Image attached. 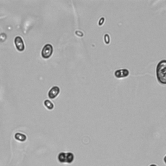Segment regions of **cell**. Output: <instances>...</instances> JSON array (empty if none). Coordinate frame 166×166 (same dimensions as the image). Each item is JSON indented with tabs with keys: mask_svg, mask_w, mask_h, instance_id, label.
I'll list each match as a JSON object with an SVG mask.
<instances>
[{
	"mask_svg": "<svg viewBox=\"0 0 166 166\" xmlns=\"http://www.w3.org/2000/svg\"><path fill=\"white\" fill-rule=\"evenodd\" d=\"M129 75V71L127 69H121L116 71L114 73V75L116 77L118 78L127 77Z\"/></svg>",
	"mask_w": 166,
	"mask_h": 166,
	"instance_id": "5",
	"label": "cell"
},
{
	"mask_svg": "<svg viewBox=\"0 0 166 166\" xmlns=\"http://www.w3.org/2000/svg\"><path fill=\"white\" fill-rule=\"evenodd\" d=\"M149 166H157V165H155V164H151V165H149Z\"/></svg>",
	"mask_w": 166,
	"mask_h": 166,
	"instance_id": "13",
	"label": "cell"
},
{
	"mask_svg": "<svg viewBox=\"0 0 166 166\" xmlns=\"http://www.w3.org/2000/svg\"><path fill=\"white\" fill-rule=\"evenodd\" d=\"M53 46L49 43L48 44H46L44 46V47L43 48L42 51V57L43 59H49V57H51V56L53 54Z\"/></svg>",
	"mask_w": 166,
	"mask_h": 166,
	"instance_id": "3",
	"label": "cell"
},
{
	"mask_svg": "<svg viewBox=\"0 0 166 166\" xmlns=\"http://www.w3.org/2000/svg\"><path fill=\"white\" fill-rule=\"evenodd\" d=\"M58 159H59V162L62 163H71L73 162L74 159V154L71 153H61L59 154V156H58Z\"/></svg>",
	"mask_w": 166,
	"mask_h": 166,
	"instance_id": "2",
	"label": "cell"
},
{
	"mask_svg": "<svg viewBox=\"0 0 166 166\" xmlns=\"http://www.w3.org/2000/svg\"><path fill=\"white\" fill-rule=\"evenodd\" d=\"M76 34L77 36H83V33H82V32H80V31H76Z\"/></svg>",
	"mask_w": 166,
	"mask_h": 166,
	"instance_id": "11",
	"label": "cell"
},
{
	"mask_svg": "<svg viewBox=\"0 0 166 166\" xmlns=\"http://www.w3.org/2000/svg\"><path fill=\"white\" fill-rule=\"evenodd\" d=\"M104 22V18H101L99 20V25H102L103 24V23Z\"/></svg>",
	"mask_w": 166,
	"mask_h": 166,
	"instance_id": "10",
	"label": "cell"
},
{
	"mask_svg": "<svg viewBox=\"0 0 166 166\" xmlns=\"http://www.w3.org/2000/svg\"><path fill=\"white\" fill-rule=\"evenodd\" d=\"M14 138L19 141H25L26 139H27L26 136L21 133H16L15 136H14Z\"/></svg>",
	"mask_w": 166,
	"mask_h": 166,
	"instance_id": "7",
	"label": "cell"
},
{
	"mask_svg": "<svg viewBox=\"0 0 166 166\" xmlns=\"http://www.w3.org/2000/svg\"><path fill=\"white\" fill-rule=\"evenodd\" d=\"M14 44L16 46V49H18V51L22 52L24 51L25 49V45L24 42L23 41V39H22L21 36H16L14 39Z\"/></svg>",
	"mask_w": 166,
	"mask_h": 166,
	"instance_id": "4",
	"label": "cell"
},
{
	"mask_svg": "<svg viewBox=\"0 0 166 166\" xmlns=\"http://www.w3.org/2000/svg\"><path fill=\"white\" fill-rule=\"evenodd\" d=\"M156 76L160 83L166 84V60H162L156 67Z\"/></svg>",
	"mask_w": 166,
	"mask_h": 166,
	"instance_id": "1",
	"label": "cell"
},
{
	"mask_svg": "<svg viewBox=\"0 0 166 166\" xmlns=\"http://www.w3.org/2000/svg\"><path fill=\"white\" fill-rule=\"evenodd\" d=\"M44 105L49 110H52L54 108V104L51 101L49 100H46L44 101Z\"/></svg>",
	"mask_w": 166,
	"mask_h": 166,
	"instance_id": "8",
	"label": "cell"
},
{
	"mask_svg": "<svg viewBox=\"0 0 166 166\" xmlns=\"http://www.w3.org/2000/svg\"><path fill=\"white\" fill-rule=\"evenodd\" d=\"M59 93H60L59 87L53 86L52 87L50 90H49V92L48 93V97L49 99H53L57 97L58 95L59 94Z\"/></svg>",
	"mask_w": 166,
	"mask_h": 166,
	"instance_id": "6",
	"label": "cell"
},
{
	"mask_svg": "<svg viewBox=\"0 0 166 166\" xmlns=\"http://www.w3.org/2000/svg\"><path fill=\"white\" fill-rule=\"evenodd\" d=\"M104 41L105 42L106 44H109L110 42V36L108 34H105L104 36Z\"/></svg>",
	"mask_w": 166,
	"mask_h": 166,
	"instance_id": "9",
	"label": "cell"
},
{
	"mask_svg": "<svg viewBox=\"0 0 166 166\" xmlns=\"http://www.w3.org/2000/svg\"><path fill=\"white\" fill-rule=\"evenodd\" d=\"M164 162H165V164H166V156H165V158H164Z\"/></svg>",
	"mask_w": 166,
	"mask_h": 166,
	"instance_id": "12",
	"label": "cell"
}]
</instances>
